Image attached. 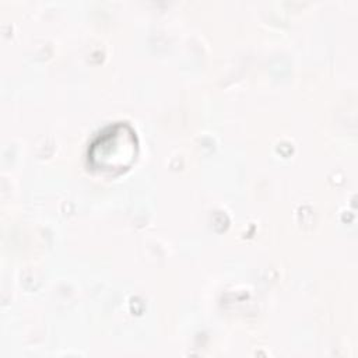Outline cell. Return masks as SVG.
Instances as JSON below:
<instances>
[{
	"mask_svg": "<svg viewBox=\"0 0 358 358\" xmlns=\"http://www.w3.org/2000/svg\"><path fill=\"white\" fill-rule=\"evenodd\" d=\"M137 140L134 131L124 123L108 127L90 148V159L102 171L124 169L136 157Z\"/></svg>",
	"mask_w": 358,
	"mask_h": 358,
	"instance_id": "1",
	"label": "cell"
}]
</instances>
